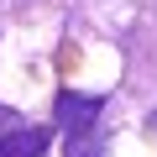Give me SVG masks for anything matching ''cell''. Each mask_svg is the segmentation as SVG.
Instances as JSON below:
<instances>
[{
  "label": "cell",
  "mask_w": 157,
  "mask_h": 157,
  "mask_svg": "<svg viewBox=\"0 0 157 157\" xmlns=\"http://www.w3.org/2000/svg\"><path fill=\"white\" fill-rule=\"evenodd\" d=\"M100 110H105L100 94H73V89H63V94H58V126H63V136H68V141L94 136V131H100Z\"/></svg>",
  "instance_id": "1"
},
{
  "label": "cell",
  "mask_w": 157,
  "mask_h": 157,
  "mask_svg": "<svg viewBox=\"0 0 157 157\" xmlns=\"http://www.w3.org/2000/svg\"><path fill=\"white\" fill-rule=\"evenodd\" d=\"M47 152V131L42 126H11L0 136V157H42Z\"/></svg>",
  "instance_id": "2"
},
{
  "label": "cell",
  "mask_w": 157,
  "mask_h": 157,
  "mask_svg": "<svg viewBox=\"0 0 157 157\" xmlns=\"http://www.w3.org/2000/svg\"><path fill=\"white\" fill-rule=\"evenodd\" d=\"M152 126H157V110H152Z\"/></svg>",
  "instance_id": "3"
}]
</instances>
